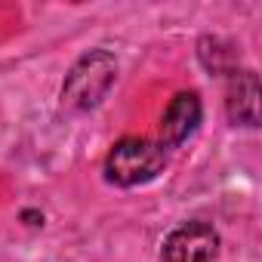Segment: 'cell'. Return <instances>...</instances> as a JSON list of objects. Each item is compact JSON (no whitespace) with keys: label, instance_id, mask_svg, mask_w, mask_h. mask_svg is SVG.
I'll use <instances>...</instances> for the list:
<instances>
[{"label":"cell","instance_id":"1","mask_svg":"<svg viewBox=\"0 0 262 262\" xmlns=\"http://www.w3.org/2000/svg\"><path fill=\"white\" fill-rule=\"evenodd\" d=\"M114 77H117V62H114L111 53L93 50V53L80 56L74 62V68L68 71V77H65L62 105L71 108V111L96 108L108 96V90L114 86Z\"/></svg>","mask_w":262,"mask_h":262},{"label":"cell","instance_id":"5","mask_svg":"<svg viewBox=\"0 0 262 262\" xmlns=\"http://www.w3.org/2000/svg\"><path fill=\"white\" fill-rule=\"evenodd\" d=\"M225 108L234 123L256 126L259 123V77L253 71H231L228 74V93Z\"/></svg>","mask_w":262,"mask_h":262},{"label":"cell","instance_id":"3","mask_svg":"<svg viewBox=\"0 0 262 262\" xmlns=\"http://www.w3.org/2000/svg\"><path fill=\"white\" fill-rule=\"evenodd\" d=\"M164 262H213L219 253V234L207 222H185L164 241Z\"/></svg>","mask_w":262,"mask_h":262},{"label":"cell","instance_id":"4","mask_svg":"<svg viewBox=\"0 0 262 262\" xmlns=\"http://www.w3.org/2000/svg\"><path fill=\"white\" fill-rule=\"evenodd\" d=\"M201 123V99L198 93H179L164 117H161V145H179L185 142Z\"/></svg>","mask_w":262,"mask_h":262},{"label":"cell","instance_id":"2","mask_svg":"<svg viewBox=\"0 0 262 262\" xmlns=\"http://www.w3.org/2000/svg\"><path fill=\"white\" fill-rule=\"evenodd\" d=\"M164 167H167L164 145H158L151 139L129 136V139H120L108 151V158H105V179L111 185H120V188H133V185L151 182L158 173H164Z\"/></svg>","mask_w":262,"mask_h":262},{"label":"cell","instance_id":"6","mask_svg":"<svg viewBox=\"0 0 262 262\" xmlns=\"http://www.w3.org/2000/svg\"><path fill=\"white\" fill-rule=\"evenodd\" d=\"M201 59L210 71H225V59H234V53L222 40L207 37V40H201Z\"/></svg>","mask_w":262,"mask_h":262}]
</instances>
